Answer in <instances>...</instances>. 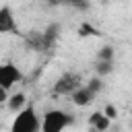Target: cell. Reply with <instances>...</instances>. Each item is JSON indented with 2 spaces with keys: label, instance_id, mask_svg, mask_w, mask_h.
Instances as JSON below:
<instances>
[{
  "label": "cell",
  "instance_id": "obj_1",
  "mask_svg": "<svg viewBox=\"0 0 132 132\" xmlns=\"http://www.w3.org/2000/svg\"><path fill=\"white\" fill-rule=\"evenodd\" d=\"M10 132H41V116L33 105H25L21 111H16Z\"/></svg>",
  "mask_w": 132,
  "mask_h": 132
},
{
  "label": "cell",
  "instance_id": "obj_2",
  "mask_svg": "<svg viewBox=\"0 0 132 132\" xmlns=\"http://www.w3.org/2000/svg\"><path fill=\"white\" fill-rule=\"evenodd\" d=\"M72 124V116L64 109H47L41 116V132H64Z\"/></svg>",
  "mask_w": 132,
  "mask_h": 132
},
{
  "label": "cell",
  "instance_id": "obj_3",
  "mask_svg": "<svg viewBox=\"0 0 132 132\" xmlns=\"http://www.w3.org/2000/svg\"><path fill=\"white\" fill-rule=\"evenodd\" d=\"M78 87H82V78L78 72H64L58 76V80L54 82V93L62 95V97H70Z\"/></svg>",
  "mask_w": 132,
  "mask_h": 132
},
{
  "label": "cell",
  "instance_id": "obj_4",
  "mask_svg": "<svg viewBox=\"0 0 132 132\" xmlns=\"http://www.w3.org/2000/svg\"><path fill=\"white\" fill-rule=\"evenodd\" d=\"M23 80V72L12 64V62H4V64H0V87H4V89H12L16 82H21Z\"/></svg>",
  "mask_w": 132,
  "mask_h": 132
},
{
  "label": "cell",
  "instance_id": "obj_5",
  "mask_svg": "<svg viewBox=\"0 0 132 132\" xmlns=\"http://www.w3.org/2000/svg\"><path fill=\"white\" fill-rule=\"evenodd\" d=\"M19 33L16 19L10 6H0V35H12Z\"/></svg>",
  "mask_w": 132,
  "mask_h": 132
},
{
  "label": "cell",
  "instance_id": "obj_6",
  "mask_svg": "<svg viewBox=\"0 0 132 132\" xmlns=\"http://www.w3.org/2000/svg\"><path fill=\"white\" fill-rule=\"evenodd\" d=\"M95 97H97V93H95V91H91L87 85L78 87V89L70 95V99H72V103H74L76 107H89V105L95 101Z\"/></svg>",
  "mask_w": 132,
  "mask_h": 132
},
{
  "label": "cell",
  "instance_id": "obj_7",
  "mask_svg": "<svg viewBox=\"0 0 132 132\" xmlns=\"http://www.w3.org/2000/svg\"><path fill=\"white\" fill-rule=\"evenodd\" d=\"M89 124H91L93 130H97V132H105V130H109L111 120H109L103 111H93V113L89 116Z\"/></svg>",
  "mask_w": 132,
  "mask_h": 132
},
{
  "label": "cell",
  "instance_id": "obj_8",
  "mask_svg": "<svg viewBox=\"0 0 132 132\" xmlns=\"http://www.w3.org/2000/svg\"><path fill=\"white\" fill-rule=\"evenodd\" d=\"M25 41L35 52H45L47 50L45 47V39H43V31H31V33H27L25 35Z\"/></svg>",
  "mask_w": 132,
  "mask_h": 132
},
{
  "label": "cell",
  "instance_id": "obj_9",
  "mask_svg": "<svg viewBox=\"0 0 132 132\" xmlns=\"http://www.w3.org/2000/svg\"><path fill=\"white\" fill-rule=\"evenodd\" d=\"M27 105V95L25 93H12L10 97H8V101H6V107L12 111V113H16V111H21L23 107Z\"/></svg>",
  "mask_w": 132,
  "mask_h": 132
},
{
  "label": "cell",
  "instance_id": "obj_10",
  "mask_svg": "<svg viewBox=\"0 0 132 132\" xmlns=\"http://www.w3.org/2000/svg\"><path fill=\"white\" fill-rule=\"evenodd\" d=\"M58 37H60V27H58V25H50V27H47V29L43 31L45 47H47V50H54V45H56Z\"/></svg>",
  "mask_w": 132,
  "mask_h": 132
},
{
  "label": "cell",
  "instance_id": "obj_11",
  "mask_svg": "<svg viewBox=\"0 0 132 132\" xmlns=\"http://www.w3.org/2000/svg\"><path fill=\"white\" fill-rule=\"evenodd\" d=\"M97 62H116V47L113 45H103L97 52Z\"/></svg>",
  "mask_w": 132,
  "mask_h": 132
},
{
  "label": "cell",
  "instance_id": "obj_12",
  "mask_svg": "<svg viewBox=\"0 0 132 132\" xmlns=\"http://www.w3.org/2000/svg\"><path fill=\"white\" fill-rule=\"evenodd\" d=\"M95 70H97V76H105L113 70V62H97Z\"/></svg>",
  "mask_w": 132,
  "mask_h": 132
},
{
  "label": "cell",
  "instance_id": "obj_13",
  "mask_svg": "<svg viewBox=\"0 0 132 132\" xmlns=\"http://www.w3.org/2000/svg\"><path fill=\"white\" fill-rule=\"evenodd\" d=\"M87 87H89L91 91H95V93L99 95V91L103 89V80H101V76H93L91 80H87Z\"/></svg>",
  "mask_w": 132,
  "mask_h": 132
},
{
  "label": "cell",
  "instance_id": "obj_14",
  "mask_svg": "<svg viewBox=\"0 0 132 132\" xmlns=\"http://www.w3.org/2000/svg\"><path fill=\"white\" fill-rule=\"evenodd\" d=\"M97 33H99V31H97L95 27H91L89 23H82V25L78 27V35H80V37H87V35H97Z\"/></svg>",
  "mask_w": 132,
  "mask_h": 132
},
{
  "label": "cell",
  "instance_id": "obj_15",
  "mask_svg": "<svg viewBox=\"0 0 132 132\" xmlns=\"http://www.w3.org/2000/svg\"><path fill=\"white\" fill-rule=\"evenodd\" d=\"M103 113H105L109 120H116V118H118V107H116L113 103H107V105L103 107Z\"/></svg>",
  "mask_w": 132,
  "mask_h": 132
},
{
  "label": "cell",
  "instance_id": "obj_16",
  "mask_svg": "<svg viewBox=\"0 0 132 132\" xmlns=\"http://www.w3.org/2000/svg\"><path fill=\"white\" fill-rule=\"evenodd\" d=\"M8 97H10V93H8V89H4V87H0V103H6V101H8Z\"/></svg>",
  "mask_w": 132,
  "mask_h": 132
},
{
  "label": "cell",
  "instance_id": "obj_17",
  "mask_svg": "<svg viewBox=\"0 0 132 132\" xmlns=\"http://www.w3.org/2000/svg\"><path fill=\"white\" fill-rule=\"evenodd\" d=\"M68 4H72V6H78V8H82V6H87V2L89 0H66Z\"/></svg>",
  "mask_w": 132,
  "mask_h": 132
},
{
  "label": "cell",
  "instance_id": "obj_18",
  "mask_svg": "<svg viewBox=\"0 0 132 132\" xmlns=\"http://www.w3.org/2000/svg\"><path fill=\"white\" fill-rule=\"evenodd\" d=\"M52 4H60V2H66V0H50Z\"/></svg>",
  "mask_w": 132,
  "mask_h": 132
}]
</instances>
